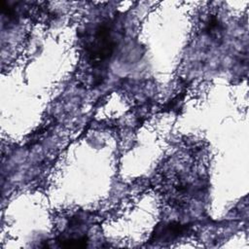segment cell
Wrapping results in <instances>:
<instances>
[{"label": "cell", "instance_id": "6da1fadb", "mask_svg": "<svg viewBox=\"0 0 249 249\" xmlns=\"http://www.w3.org/2000/svg\"><path fill=\"white\" fill-rule=\"evenodd\" d=\"M114 48L115 42L111 28L103 24L95 28L93 36L87 46V52L90 61L101 62L109 58Z\"/></svg>", "mask_w": 249, "mask_h": 249}]
</instances>
